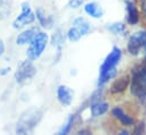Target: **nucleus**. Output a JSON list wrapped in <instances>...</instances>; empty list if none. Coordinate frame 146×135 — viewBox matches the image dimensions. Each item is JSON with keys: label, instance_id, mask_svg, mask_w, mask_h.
<instances>
[{"label": "nucleus", "instance_id": "obj_1", "mask_svg": "<svg viewBox=\"0 0 146 135\" xmlns=\"http://www.w3.org/2000/svg\"><path fill=\"white\" fill-rule=\"evenodd\" d=\"M120 57H121L120 49L114 48L109 53V56L106 58L104 63L102 64V66L100 68V80H99L100 85L104 84L108 80L112 78L115 75V66L118 65Z\"/></svg>", "mask_w": 146, "mask_h": 135}, {"label": "nucleus", "instance_id": "obj_2", "mask_svg": "<svg viewBox=\"0 0 146 135\" xmlns=\"http://www.w3.org/2000/svg\"><path fill=\"white\" fill-rule=\"evenodd\" d=\"M42 117V112L37 109H30L27 111H25L19 122L17 123V127H16V132L17 133H29L31 132L35 126L37 125V123L40 122Z\"/></svg>", "mask_w": 146, "mask_h": 135}, {"label": "nucleus", "instance_id": "obj_3", "mask_svg": "<svg viewBox=\"0 0 146 135\" xmlns=\"http://www.w3.org/2000/svg\"><path fill=\"white\" fill-rule=\"evenodd\" d=\"M131 91L133 94L139 99L146 97V65L141 68H137L134 72L131 81Z\"/></svg>", "mask_w": 146, "mask_h": 135}, {"label": "nucleus", "instance_id": "obj_4", "mask_svg": "<svg viewBox=\"0 0 146 135\" xmlns=\"http://www.w3.org/2000/svg\"><path fill=\"white\" fill-rule=\"evenodd\" d=\"M46 43H48V35L45 33H37L31 41L30 48L27 49V57L31 60L37 59L45 49Z\"/></svg>", "mask_w": 146, "mask_h": 135}, {"label": "nucleus", "instance_id": "obj_5", "mask_svg": "<svg viewBox=\"0 0 146 135\" xmlns=\"http://www.w3.org/2000/svg\"><path fill=\"white\" fill-rule=\"evenodd\" d=\"M36 73V68L34 67V65L29 60L26 61H23L18 68H17V72L15 74V78L17 81V83L19 84H24L26 83L27 81H30L31 78H33V76L35 75Z\"/></svg>", "mask_w": 146, "mask_h": 135}, {"label": "nucleus", "instance_id": "obj_6", "mask_svg": "<svg viewBox=\"0 0 146 135\" xmlns=\"http://www.w3.org/2000/svg\"><path fill=\"white\" fill-rule=\"evenodd\" d=\"M128 50L131 55H138L141 50L146 51V31L136 32L130 36Z\"/></svg>", "mask_w": 146, "mask_h": 135}, {"label": "nucleus", "instance_id": "obj_7", "mask_svg": "<svg viewBox=\"0 0 146 135\" xmlns=\"http://www.w3.org/2000/svg\"><path fill=\"white\" fill-rule=\"evenodd\" d=\"M90 31V24L84 18H77L74 22V26L68 32V39L70 41H78L83 35Z\"/></svg>", "mask_w": 146, "mask_h": 135}, {"label": "nucleus", "instance_id": "obj_8", "mask_svg": "<svg viewBox=\"0 0 146 135\" xmlns=\"http://www.w3.org/2000/svg\"><path fill=\"white\" fill-rule=\"evenodd\" d=\"M34 19H35V16L31 10L30 5L25 2L22 5V14L14 21L13 26H14V29H22L25 25L31 24Z\"/></svg>", "mask_w": 146, "mask_h": 135}, {"label": "nucleus", "instance_id": "obj_9", "mask_svg": "<svg viewBox=\"0 0 146 135\" xmlns=\"http://www.w3.org/2000/svg\"><path fill=\"white\" fill-rule=\"evenodd\" d=\"M73 91L67 86H59L58 88V100L64 106H69L73 101Z\"/></svg>", "mask_w": 146, "mask_h": 135}, {"label": "nucleus", "instance_id": "obj_10", "mask_svg": "<svg viewBox=\"0 0 146 135\" xmlns=\"http://www.w3.org/2000/svg\"><path fill=\"white\" fill-rule=\"evenodd\" d=\"M126 9H127V19H128V23L134 25L138 22L139 19V16H138V10L137 8L135 7V3L130 0L126 1Z\"/></svg>", "mask_w": 146, "mask_h": 135}, {"label": "nucleus", "instance_id": "obj_11", "mask_svg": "<svg viewBox=\"0 0 146 135\" xmlns=\"http://www.w3.org/2000/svg\"><path fill=\"white\" fill-rule=\"evenodd\" d=\"M129 82H130V80H129V76H128V75L121 76L120 78L115 80L114 83L112 84V86H111V92H112V93H119V92L125 91V90L127 89Z\"/></svg>", "mask_w": 146, "mask_h": 135}, {"label": "nucleus", "instance_id": "obj_12", "mask_svg": "<svg viewBox=\"0 0 146 135\" xmlns=\"http://www.w3.org/2000/svg\"><path fill=\"white\" fill-rule=\"evenodd\" d=\"M35 35H36V30H35V29H31V30L24 31L23 33H21L17 36L16 42H17V44H19V45L26 44L27 42H31Z\"/></svg>", "mask_w": 146, "mask_h": 135}, {"label": "nucleus", "instance_id": "obj_13", "mask_svg": "<svg viewBox=\"0 0 146 135\" xmlns=\"http://www.w3.org/2000/svg\"><path fill=\"white\" fill-rule=\"evenodd\" d=\"M85 11H86L90 16H92V17H94V18H100V17H102V15H103L102 8H101L98 3H95V2L87 3V5L85 6Z\"/></svg>", "mask_w": 146, "mask_h": 135}, {"label": "nucleus", "instance_id": "obj_14", "mask_svg": "<svg viewBox=\"0 0 146 135\" xmlns=\"http://www.w3.org/2000/svg\"><path fill=\"white\" fill-rule=\"evenodd\" d=\"M112 114H113V116H114L115 118H118V119H119L122 124H125V125H131V124H134V119L130 118L129 116H127V115L122 111V109L119 108V107L114 108V109L112 110Z\"/></svg>", "mask_w": 146, "mask_h": 135}, {"label": "nucleus", "instance_id": "obj_15", "mask_svg": "<svg viewBox=\"0 0 146 135\" xmlns=\"http://www.w3.org/2000/svg\"><path fill=\"white\" fill-rule=\"evenodd\" d=\"M107 110H108V104H107L106 102H98V103L93 104L92 108H91L92 115H93L94 117L100 116V115H103Z\"/></svg>", "mask_w": 146, "mask_h": 135}, {"label": "nucleus", "instance_id": "obj_16", "mask_svg": "<svg viewBox=\"0 0 146 135\" xmlns=\"http://www.w3.org/2000/svg\"><path fill=\"white\" fill-rule=\"evenodd\" d=\"M36 17H37V19L40 21V23H41L42 26H44V27H50V26H51L52 19H51L50 17H46L45 14L43 13V10H42L41 8H38L36 10Z\"/></svg>", "mask_w": 146, "mask_h": 135}, {"label": "nucleus", "instance_id": "obj_17", "mask_svg": "<svg viewBox=\"0 0 146 135\" xmlns=\"http://www.w3.org/2000/svg\"><path fill=\"white\" fill-rule=\"evenodd\" d=\"M10 13V3L7 0H0V19L5 18Z\"/></svg>", "mask_w": 146, "mask_h": 135}, {"label": "nucleus", "instance_id": "obj_18", "mask_svg": "<svg viewBox=\"0 0 146 135\" xmlns=\"http://www.w3.org/2000/svg\"><path fill=\"white\" fill-rule=\"evenodd\" d=\"M110 30L113 31L114 33H119V32L123 31V25H122V24H114L113 26L110 27Z\"/></svg>", "mask_w": 146, "mask_h": 135}, {"label": "nucleus", "instance_id": "obj_19", "mask_svg": "<svg viewBox=\"0 0 146 135\" xmlns=\"http://www.w3.org/2000/svg\"><path fill=\"white\" fill-rule=\"evenodd\" d=\"M83 2H84V0H70L69 1V7L70 8H78Z\"/></svg>", "mask_w": 146, "mask_h": 135}, {"label": "nucleus", "instance_id": "obj_20", "mask_svg": "<svg viewBox=\"0 0 146 135\" xmlns=\"http://www.w3.org/2000/svg\"><path fill=\"white\" fill-rule=\"evenodd\" d=\"M142 9H143L144 17L146 18V0H142Z\"/></svg>", "mask_w": 146, "mask_h": 135}, {"label": "nucleus", "instance_id": "obj_21", "mask_svg": "<svg viewBox=\"0 0 146 135\" xmlns=\"http://www.w3.org/2000/svg\"><path fill=\"white\" fill-rule=\"evenodd\" d=\"M3 51H5V45H3V42H2V40L0 39V56L3 53Z\"/></svg>", "mask_w": 146, "mask_h": 135}, {"label": "nucleus", "instance_id": "obj_22", "mask_svg": "<svg viewBox=\"0 0 146 135\" xmlns=\"http://www.w3.org/2000/svg\"><path fill=\"white\" fill-rule=\"evenodd\" d=\"M8 70H10V69H9V68L2 69V72H0V74H1V75H5V74H7V73H8Z\"/></svg>", "mask_w": 146, "mask_h": 135}]
</instances>
